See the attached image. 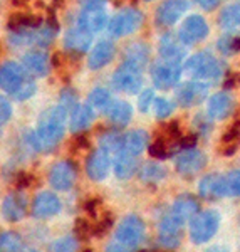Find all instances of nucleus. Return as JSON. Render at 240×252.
I'll return each mask as SVG.
<instances>
[{"label": "nucleus", "mask_w": 240, "mask_h": 252, "mask_svg": "<svg viewBox=\"0 0 240 252\" xmlns=\"http://www.w3.org/2000/svg\"><path fill=\"white\" fill-rule=\"evenodd\" d=\"M67 109L60 106V104L47 108L39 116L37 131L30 133V145L35 150H39V152H46V150L54 148L64 136V125H66L67 120Z\"/></svg>", "instance_id": "nucleus-1"}, {"label": "nucleus", "mask_w": 240, "mask_h": 252, "mask_svg": "<svg viewBox=\"0 0 240 252\" xmlns=\"http://www.w3.org/2000/svg\"><path fill=\"white\" fill-rule=\"evenodd\" d=\"M145 237V222L138 215H126L116 227L115 242L108 247L109 251H133Z\"/></svg>", "instance_id": "nucleus-2"}, {"label": "nucleus", "mask_w": 240, "mask_h": 252, "mask_svg": "<svg viewBox=\"0 0 240 252\" xmlns=\"http://www.w3.org/2000/svg\"><path fill=\"white\" fill-rule=\"evenodd\" d=\"M185 69L195 79L205 81V83L220 79L223 74V64L209 51H202L192 56L186 61Z\"/></svg>", "instance_id": "nucleus-3"}, {"label": "nucleus", "mask_w": 240, "mask_h": 252, "mask_svg": "<svg viewBox=\"0 0 240 252\" xmlns=\"http://www.w3.org/2000/svg\"><path fill=\"white\" fill-rule=\"evenodd\" d=\"M220 227V214L217 210H205L197 214L190 223V239L193 244L209 242Z\"/></svg>", "instance_id": "nucleus-4"}, {"label": "nucleus", "mask_w": 240, "mask_h": 252, "mask_svg": "<svg viewBox=\"0 0 240 252\" xmlns=\"http://www.w3.org/2000/svg\"><path fill=\"white\" fill-rule=\"evenodd\" d=\"M145 20L143 12L138 9H123L120 10L115 17L108 22V31L113 37H126V35L133 34L141 27Z\"/></svg>", "instance_id": "nucleus-5"}, {"label": "nucleus", "mask_w": 240, "mask_h": 252, "mask_svg": "<svg viewBox=\"0 0 240 252\" xmlns=\"http://www.w3.org/2000/svg\"><path fill=\"white\" fill-rule=\"evenodd\" d=\"M207 165V157L202 150H198L197 146L192 148H183L180 153L175 158V168L181 177H195L197 173H200Z\"/></svg>", "instance_id": "nucleus-6"}, {"label": "nucleus", "mask_w": 240, "mask_h": 252, "mask_svg": "<svg viewBox=\"0 0 240 252\" xmlns=\"http://www.w3.org/2000/svg\"><path fill=\"white\" fill-rule=\"evenodd\" d=\"M111 83L118 91L126 93V94H135V93L140 91L141 84H143L141 69L129 63H123L113 74Z\"/></svg>", "instance_id": "nucleus-7"}, {"label": "nucleus", "mask_w": 240, "mask_h": 252, "mask_svg": "<svg viewBox=\"0 0 240 252\" xmlns=\"http://www.w3.org/2000/svg\"><path fill=\"white\" fill-rule=\"evenodd\" d=\"M181 78V66L177 61L161 59L153 64L151 67V79L154 86L160 89H168L175 86Z\"/></svg>", "instance_id": "nucleus-8"}, {"label": "nucleus", "mask_w": 240, "mask_h": 252, "mask_svg": "<svg viewBox=\"0 0 240 252\" xmlns=\"http://www.w3.org/2000/svg\"><path fill=\"white\" fill-rule=\"evenodd\" d=\"M29 78L30 74L19 63L9 61V63L0 66V88L9 94H14Z\"/></svg>", "instance_id": "nucleus-9"}, {"label": "nucleus", "mask_w": 240, "mask_h": 252, "mask_svg": "<svg viewBox=\"0 0 240 252\" xmlns=\"http://www.w3.org/2000/svg\"><path fill=\"white\" fill-rule=\"evenodd\" d=\"M77 178V166L74 161H58L49 172V184L54 190L66 192L74 185Z\"/></svg>", "instance_id": "nucleus-10"}, {"label": "nucleus", "mask_w": 240, "mask_h": 252, "mask_svg": "<svg viewBox=\"0 0 240 252\" xmlns=\"http://www.w3.org/2000/svg\"><path fill=\"white\" fill-rule=\"evenodd\" d=\"M181 227L183 222L178 220L177 217H173L172 212L166 214L163 219L160 220V230H158V239L160 244L166 249H177L181 244Z\"/></svg>", "instance_id": "nucleus-11"}, {"label": "nucleus", "mask_w": 240, "mask_h": 252, "mask_svg": "<svg viewBox=\"0 0 240 252\" xmlns=\"http://www.w3.org/2000/svg\"><path fill=\"white\" fill-rule=\"evenodd\" d=\"M180 39L186 46H192V44L202 42L203 39L209 35V24L202 15H190L183 20L181 27H180Z\"/></svg>", "instance_id": "nucleus-12"}, {"label": "nucleus", "mask_w": 240, "mask_h": 252, "mask_svg": "<svg viewBox=\"0 0 240 252\" xmlns=\"http://www.w3.org/2000/svg\"><path fill=\"white\" fill-rule=\"evenodd\" d=\"M186 10H188L186 0H165L156 9L154 20L161 27H172L183 17Z\"/></svg>", "instance_id": "nucleus-13"}, {"label": "nucleus", "mask_w": 240, "mask_h": 252, "mask_svg": "<svg viewBox=\"0 0 240 252\" xmlns=\"http://www.w3.org/2000/svg\"><path fill=\"white\" fill-rule=\"evenodd\" d=\"M207 96H209V84H207L205 81H198V79L181 84L177 91L178 103L185 108H190V106H195V104L202 103Z\"/></svg>", "instance_id": "nucleus-14"}, {"label": "nucleus", "mask_w": 240, "mask_h": 252, "mask_svg": "<svg viewBox=\"0 0 240 252\" xmlns=\"http://www.w3.org/2000/svg\"><path fill=\"white\" fill-rule=\"evenodd\" d=\"M109 166H111V155L106 150H94L86 160V173L91 180L101 182L108 177Z\"/></svg>", "instance_id": "nucleus-15"}, {"label": "nucleus", "mask_w": 240, "mask_h": 252, "mask_svg": "<svg viewBox=\"0 0 240 252\" xmlns=\"http://www.w3.org/2000/svg\"><path fill=\"white\" fill-rule=\"evenodd\" d=\"M235 109V99L230 93H217L209 99V106H207V115L215 121L227 120Z\"/></svg>", "instance_id": "nucleus-16"}, {"label": "nucleus", "mask_w": 240, "mask_h": 252, "mask_svg": "<svg viewBox=\"0 0 240 252\" xmlns=\"http://www.w3.org/2000/svg\"><path fill=\"white\" fill-rule=\"evenodd\" d=\"M60 200L54 192H40L32 202V215L35 219H49L60 212Z\"/></svg>", "instance_id": "nucleus-17"}, {"label": "nucleus", "mask_w": 240, "mask_h": 252, "mask_svg": "<svg viewBox=\"0 0 240 252\" xmlns=\"http://www.w3.org/2000/svg\"><path fill=\"white\" fill-rule=\"evenodd\" d=\"M27 214V198L20 192L5 195L2 202V215L7 222H19Z\"/></svg>", "instance_id": "nucleus-18"}, {"label": "nucleus", "mask_w": 240, "mask_h": 252, "mask_svg": "<svg viewBox=\"0 0 240 252\" xmlns=\"http://www.w3.org/2000/svg\"><path fill=\"white\" fill-rule=\"evenodd\" d=\"M108 24L104 7H84L77 19V26L89 32H99Z\"/></svg>", "instance_id": "nucleus-19"}, {"label": "nucleus", "mask_w": 240, "mask_h": 252, "mask_svg": "<svg viewBox=\"0 0 240 252\" xmlns=\"http://www.w3.org/2000/svg\"><path fill=\"white\" fill-rule=\"evenodd\" d=\"M91 42H92V32L83 29V27H79V26H77V29L67 31L66 37H64L66 49L72 56H81V54H84V52H88Z\"/></svg>", "instance_id": "nucleus-20"}, {"label": "nucleus", "mask_w": 240, "mask_h": 252, "mask_svg": "<svg viewBox=\"0 0 240 252\" xmlns=\"http://www.w3.org/2000/svg\"><path fill=\"white\" fill-rule=\"evenodd\" d=\"M115 54H116V47L111 40H101V42H97L88 58L89 69L91 71H97V69L106 67L115 59Z\"/></svg>", "instance_id": "nucleus-21"}, {"label": "nucleus", "mask_w": 240, "mask_h": 252, "mask_svg": "<svg viewBox=\"0 0 240 252\" xmlns=\"http://www.w3.org/2000/svg\"><path fill=\"white\" fill-rule=\"evenodd\" d=\"M160 56L161 59H168V61H180L185 58L186 54V44L180 39V35H173V34H165L160 39Z\"/></svg>", "instance_id": "nucleus-22"}, {"label": "nucleus", "mask_w": 240, "mask_h": 252, "mask_svg": "<svg viewBox=\"0 0 240 252\" xmlns=\"http://www.w3.org/2000/svg\"><path fill=\"white\" fill-rule=\"evenodd\" d=\"M198 190H200L202 197L203 198H209V200L227 197L225 175H220V173H210V175H207L205 178H202Z\"/></svg>", "instance_id": "nucleus-23"}, {"label": "nucleus", "mask_w": 240, "mask_h": 252, "mask_svg": "<svg viewBox=\"0 0 240 252\" xmlns=\"http://www.w3.org/2000/svg\"><path fill=\"white\" fill-rule=\"evenodd\" d=\"M198 209H200V204H198L197 197H193V195H190V193H183V195H178L177 200L173 202L172 215L177 217L180 222L185 223V220L193 219L195 215L198 214Z\"/></svg>", "instance_id": "nucleus-24"}, {"label": "nucleus", "mask_w": 240, "mask_h": 252, "mask_svg": "<svg viewBox=\"0 0 240 252\" xmlns=\"http://www.w3.org/2000/svg\"><path fill=\"white\" fill-rule=\"evenodd\" d=\"M106 118L111 125L123 128L131 121L133 118V108L128 101H111L109 106L104 109Z\"/></svg>", "instance_id": "nucleus-25"}, {"label": "nucleus", "mask_w": 240, "mask_h": 252, "mask_svg": "<svg viewBox=\"0 0 240 252\" xmlns=\"http://www.w3.org/2000/svg\"><path fill=\"white\" fill-rule=\"evenodd\" d=\"M22 66L32 78H44L49 72V58L42 51L27 52L22 59Z\"/></svg>", "instance_id": "nucleus-26"}, {"label": "nucleus", "mask_w": 240, "mask_h": 252, "mask_svg": "<svg viewBox=\"0 0 240 252\" xmlns=\"http://www.w3.org/2000/svg\"><path fill=\"white\" fill-rule=\"evenodd\" d=\"M148 146V133L143 129H133L123 136V153L129 157H138Z\"/></svg>", "instance_id": "nucleus-27"}, {"label": "nucleus", "mask_w": 240, "mask_h": 252, "mask_svg": "<svg viewBox=\"0 0 240 252\" xmlns=\"http://www.w3.org/2000/svg\"><path fill=\"white\" fill-rule=\"evenodd\" d=\"M94 121V108L89 103L86 104H77L72 109L71 115V131L72 133H83L84 129H88Z\"/></svg>", "instance_id": "nucleus-28"}, {"label": "nucleus", "mask_w": 240, "mask_h": 252, "mask_svg": "<svg viewBox=\"0 0 240 252\" xmlns=\"http://www.w3.org/2000/svg\"><path fill=\"white\" fill-rule=\"evenodd\" d=\"M150 59V49L143 42H135L129 47H126L124 51V63H129L133 66L140 67L141 71L145 69V66L148 64Z\"/></svg>", "instance_id": "nucleus-29"}, {"label": "nucleus", "mask_w": 240, "mask_h": 252, "mask_svg": "<svg viewBox=\"0 0 240 252\" xmlns=\"http://www.w3.org/2000/svg\"><path fill=\"white\" fill-rule=\"evenodd\" d=\"M240 146V126L234 125L222 135L220 145H218V153L223 157H232Z\"/></svg>", "instance_id": "nucleus-30"}, {"label": "nucleus", "mask_w": 240, "mask_h": 252, "mask_svg": "<svg viewBox=\"0 0 240 252\" xmlns=\"http://www.w3.org/2000/svg\"><path fill=\"white\" fill-rule=\"evenodd\" d=\"M42 26V19L32 14H14L7 20V29L15 32L22 29H37Z\"/></svg>", "instance_id": "nucleus-31"}, {"label": "nucleus", "mask_w": 240, "mask_h": 252, "mask_svg": "<svg viewBox=\"0 0 240 252\" xmlns=\"http://www.w3.org/2000/svg\"><path fill=\"white\" fill-rule=\"evenodd\" d=\"M218 24L227 31H234L240 27V0L239 2H232L222 10Z\"/></svg>", "instance_id": "nucleus-32"}, {"label": "nucleus", "mask_w": 240, "mask_h": 252, "mask_svg": "<svg viewBox=\"0 0 240 252\" xmlns=\"http://www.w3.org/2000/svg\"><path fill=\"white\" fill-rule=\"evenodd\" d=\"M138 163H136V157H129V155H121L118 157L116 165H115V173L120 180H128L133 175L136 173Z\"/></svg>", "instance_id": "nucleus-33"}, {"label": "nucleus", "mask_w": 240, "mask_h": 252, "mask_svg": "<svg viewBox=\"0 0 240 252\" xmlns=\"http://www.w3.org/2000/svg\"><path fill=\"white\" fill-rule=\"evenodd\" d=\"M166 177V168L158 163H145L140 170V178L145 184H160Z\"/></svg>", "instance_id": "nucleus-34"}, {"label": "nucleus", "mask_w": 240, "mask_h": 252, "mask_svg": "<svg viewBox=\"0 0 240 252\" xmlns=\"http://www.w3.org/2000/svg\"><path fill=\"white\" fill-rule=\"evenodd\" d=\"M99 148L106 150L111 155V158L123 155V136L116 135V133H104L99 138Z\"/></svg>", "instance_id": "nucleus-35"}, {"label": "nucleus", "mask_w": 240, "mask_h": 252, "mask_svg": "<svg viewBox=\"0 0 240 252\" xmlns=\"http://www.w3.org/2000/svg\"><path fill=\"white\" fill-rule=\"evenodd\" d=\"M88 103L94 109H106L111 103V94L106 88H96L89 93Z\"/></svg>", "instance_id": "nucleus-36"}, {"label": "nucleus", "mask_w": 240, "mask_h": 252, "mask_svg": "<svg viewBox=\"0 0 240 252\" xmlns=\"http://www.w3.org/2000/svg\"><path fill=\"white\" fill-rule=\"evenodd\" d=\"M24 249V242L19 234L2 232L0 234V251L3 252H17Z\"/></svg>", "instance_id": "nucleus-37"}, {"label": "nucleus", "mask_w": 240, "mask_h": 252, "mask_svg": "<svg viewBox=\"0 0 240 252\" xmlns=\"http://www.w3.org/2000/svg\"><path fill=\"white\" fill-rule=\"evenodd\" d=\"M217 47L223 56L237 54V52H240V35H223V37L218 39Z\"/></svg>", "instance_id": "nucleus-38"}, {"label": "nucleus", "mask_w": 240, "mask_h": 252, "mask_svg": "<svg viewBox=\"0 0 240 252\" xmlns=\"http://www.w3.org/2000/svg\"><path fill=\"white\" fill-rule=\"evenodd\" d=\"M173 146L168 143L166 140L160 136H154V141L153 145L150 146V155L153 158H158V160H165V158L170 157V153H172Z\"/></svg>", "instance_id": "nucleus-39"}, {"label": "nucleus", "mask_w": 240, "mask_h": 252, "mask_svg": "<svg viewBox=\"0 0 240 252\" xmlns=\"http://www.w3.org/2000/svg\"><path fill=\"white\" fill-rule=\"evenodd\" d=\"M227 197H240V170H232L225 175Z\"/></svg>", "instance_id": "nucleus-40"}, {"label": "nucleus", "mask_w": 240, "mask_h": 252, "mask_svg": "<svg viewBox=\"0 0 240 252\" xmlns=\"http://www.w3.org/2000/svg\"><path fill=\"white\" fill-rule=\"evenodd\" d=\"M175 104L172 101H168L166 97H154V103H153V111L154 116L160 118V120H165L173 113Z\"/></svg>", "instance_id": "nucleus-41"}, {"label": "nucleus", "mask_w": 240, "mask_h": 252, "mask_svg": "<svg viewBox=\"0 0 240 252\" xmlns=\"http://www.w3.org/2000/svg\"><path fill=\"white\" fill-rule=\"evenodd\" d=\"M59 96H60L59 104L66 108L67 111H72L77 106V91H74L72 88H64Z\"/></svg>", "instance_id": "nucleus-42"}, {"label": "nucleus", "mask_w": 240, "mask_h": 252, "mask_svg": "<svg viewBox=\"0 0 240 252\" xmlns=\"http://www.w3.org/2000/svg\"><path fill=\"white\" fill-rule=\"evenodd\" d=\"M193 125H195V135H198V136H207L211 131V121L209 115L207 116L198 115L193 120Z\"/></svg>", "instance_id": "nucleus-43"}, {"label": "nucleus", "mask_w": 240, "mask_h": 252, "mask_svg": "<svg viewBox=\"0 0 240 252\" xmlns=\"http://www.w3.org/2000/svg\"><path fill=\"white\" fill-rule=\"evenodd\" d=\"M34 93H35V83H34V79H32V76H30V78L27 79L26 83H24L22 86H20L12 96H14L15 99H19V101H26V99H29Z\"/></svg>", "instance_id": "nucleus-44"}, {"label": "nucleus", "mask_w": 240, "mask_h": 252, "mask_svg": "<svg viewBox=\"0 0 240 252\" xmlns=\"http://www.w3.org/2000/svg\"><path fill=\"white\" fill-rule=\"evenodd\" d=\"M74 232L79 241H86V239H89V235H92V225L86 219H77L74 223Z\"/></svg>", "instance_id": "nucleus-45"}, {"label": "nucleus", "mask_w": 240, "mask_h": 252, "mask_svg": "<svg viewBox=\"0 0 240 252\" xmlns=\"http://www.w3.org/2000/svg\"><path fill=\"white\" fill-rule=\"evenodd\" d=\"M51 251H76L77 249V239L74 237H64V239H59V241L52 242Z\"/></svg>", "instance_id": "nucleus-46"}, {"label": "nucleus", "mask_w": 240, "mask_h": 252, "mask_svg": "<svg viewBox=\"0 0 240 252\" xmlns=\"http://www.w3.org/2000/svg\"><path fill=\"white\" fill-rule=\"evenodd\" d=\"M153 103H154V94L151 89H146L140 94V99H138V108H140L141 113H148L150 109L153 108Z\"/></svg>", "instance_id": "nucleus-47"}, {"label": "nucleus", "mask_w": 240, "mask_h": 252, "mask_svg": "<svg viewBox=\"0 0 240 252\" xmlns=\"http://www.w3.org/2000/svg\"><path fill=\"white\" fill-rule=\"evenodd\" d=\"M10 118H12V106H10L9 99L0 96V126L5 125Z\"/></svg>", "instance_id": "nucleus-48"}, {"label": "nucleus", "mask_w": 240, "mask_h": 252, "mask_svg": "<svg viewBox=\"0 0 240 252\" xmlns=\"http://www.w3.org/2000/svg\"><path fill=\"white\" fill-rule=\"evenodd\" d=\"M195 2H197L203 10H215L220 5L222 0H195Z\"/></svg>", "instance_id": "nucleus-49"}, {"label": "nucleus", "mask_w": 240, "mask_h": 252, "mask_svg": "<svg viewBox=\"0 0 240 252\" xmlns=\"http://www.w3.org/2000/svg\"><path fill=\"white\" fill-rule=\"evenodd\" d=\"M15 184H17L19 189H26V187H29L32 184V177H30V175H27V173H19Z\"/></svg>", "instance_id": "nucleus-50"}, {"label": "nucleus", "mask_w": 240, "mask_h": 252, "mask_svg": "<svg viewBox=\"0 0 240 252\" xmlns=\"http://www.w3.org/2000/svg\"><path fill=\"white\" fill-rule=\"evenodd\" d=\"M83 7H104L106 0H81Z\"/></svg>", "instance_id": "nucleus-51"}, {"label": "nucleus", "mask_w": 240, "mask_h": 252, "mask_svg": "<svg viewBox=\"0 0 240 252\" xmlns=\"http://www.w3.org/2000/svg\"><path fill=\"white\" fill-rule=\"evenodd\" d=\"M12 2H14L15 5H24V3H27V0H12Z\"/></svg>", "instance_id": "nucleus-52"}, {"label": "nucleus", "mask_w": 240, "mask_h": 252, "mask_svg": "<svg viewBox=\"0 0 240 252\" xmlns=\"http://www.w3.org/2000/svg\"><path fill=\"white\" fill-rule=\"evenodd\" d=\"M54 3H56V7H62L64 5V0H54Z\"/></svg>", "instance_id": "nucleus-53"}, {"label": "nucleus", "mask_w": 240, "mask_h": 252, "mask_svg": "<svg viewBox=\"0 0 240 252\" xmlns=\"http://www.w3.org/2000/svg\"><path fill=\"white\" fill-rule=\"evenodd\" d=\"M148 2H150V0H148Z\"/></svg>", "instance_id": "nucleus-54"}]
</instances>
